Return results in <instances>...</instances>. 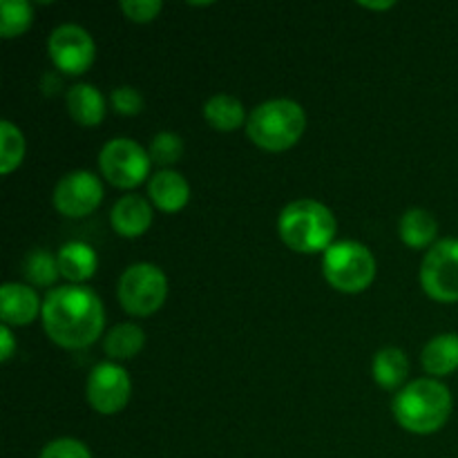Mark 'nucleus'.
Returning a JSON list of instances; mask_svg holds the SVG:
<instances>
[{"label":"nucleus","instance_id":"f257e3e1","mask_svg":"<svg viewBox=\"0 0 458 458\" xmlns=\"http://www.w3.org/2000/svg\"><path fill=\"white\" fill-rule=\"evenodd\" d=\"M40 316L49 340L63 349L89 347L101 338L106 327V311L98 295L79 284L49 291Z\"/></svg>","mask_w":458,"mask_h":458},{"label":"nucleus","instance_id":"f03ea898","mask_svg":"<svg viewBox=\"0 0 458 458\" xmlns=\"http://www.w3.org/2000/svg\"><path fill=\"white\" fill-rule=\"evenodd\" d=\"M452 401L450 389L434 378H419L403 387L392 403V411L398 425L411 434L438 432L450 420Z\"/></svg>","mask_w":458,"mask_h":458},{"label":"nucleus","instance_id":"7ed1b4c3","mask_svg":"<svg viewBox=\"0 0 458 458\" xmlns=\"http://www.w3.org/2000/svg\"><path fill=\"white\" fill-rule=\"evenodd\" d=\"M338 222L329 206L316 199H295L280 213V240L295 253H320L334 244Z\"/></svg>","mask_w":458,"mask_h":458},{"label":"nucleus","instance_id":"20e7f679","mask_svg":"<svg viewBox=\"0 0 458 458\" xmlns=\"http://www.w3.org/2000/svg\"><path fill=\"white\" fill-rule=\"evenodd\" d=\"M307 130L304 107L293 98H271L250 112L246 137L268 152H284L302 139Z\"/></svg>","mask_w":458,"mask_h":458},{"label":"nucleus","instance_id":"39448f33","mask_svg":"<svg viewBox=\"0 0 458 458\" xmlns=\"http://www.w3.org/2000/svg\"><path fill=\"white\" fill-rule=\"evenodd\" d=\"M322 273L340 293H362L376 280V258L360 242H334L322 255Z\"/></svg>","mask_w":458,"mask_h":458},{"label":"nucleus","instance_id":"423d86ee","mask_svg":"<svg viewBox=\"0 0 458 458\" xmlns=\"http://www.w3.org/2000/svg\"><path fill=\"white\" fill-rule=\"evenodd\" d=\"M116 295H119L121 309L130 316H152L164 307L168 298V277L157 264H132L121 273Z\"/></svg>","mask_w":458,"mask_h":458},{"label":"nucleus","instance_id":"0eeeda50","mask_svg":"<svg viewBox=\"0 0 458 458\" xmlns=\"http://www.w3.org/2000/svg\"><path fill=\"white\" fill-rule=\"evenodd\" d=\"M152 159L134 139H112L98 152V168L107 183L116 188H137L150 174Z\"/></svg>","mask_w":458,"mask_h":458},{"label":"nucleus","instance_id":"6e6552de","mask_svg":"<svg viewBox=\"0 0 458 458\" xmlns=\"http://www.w3.org/2000/svg\"><path fill=\"white\" fill-rule=\"evenodd\" d=\"M420 284L437 302H458V240L437 242L420 264Z\"/></svg>","mask_w":458,"mask_h":458},{"label":"nucleus","instance_id":"1a4fd4ad","mask_svg":"<svg viewBox=\"0 0 458 458\" xmlns=\"http://www.w3.org/2000/svg\"><path fill=\"white\" fill-rule=\"evenodd\" d=\"M47 52L58 72L81 76L92 67L94 56H97V45H94L88 30L65 22L49 34Z\"/></svg>","mask_w":458,"mask_h":458},{"label":"nucleus","instance_id":"9d476101","mask_svg":"<svg viewBox=\"0 0 458 458\" xmlns=\"http://www.w3.org/2000/svg\"><path fill=\"white\" fill-rule=\"evenodd\" d=\"M85 396H88L89 407L98 414H119L132 396V380L128 371L116 362H101L88 376Z\"/></svg>","mask_w":458,"mask_h":458},{"label":"nucleus","instance_id":"9b49d317","mask_svg":"<svg viewBox=\"0 0 458 458\" xmlns=\"http://www.w3.org/2000/svg\"><path fill=\"white\" fill-rule=\"evenodd\" d=\"M52 199L58 213L65 217H85L94 213L103 201V183L94 173L74 170L58 179Z\"/></svg>","mask_w":458,"mask_h":458},{"label":"nucleus","instance_id":"f8f14e48","mask_svg":"<svg viewBox=\"0 0 458 458\" xmlns=\"http://www.w3.org/2000/svg\"><path fill=\"white\" fill-rule=\"evenodd\" d=\"M43 313V302L34 286L7 282L0 289V318L7 327H27Z\"/></svg>","mask_w":458,"mask_h":458},{"label":"nucleus","instance_id":"ddd939ff","mask_svg":"<svg viewBox=\"0 0 458 458\" xmlns=\"http://www.w3.org/2000/svg\"><path fill=\"white\" fill-rule=\"evenodd\" d=\"M110 222L116 235L128 240L141 237L152 226V206L141 195H125L112 206Z\"/></svg>","mask_w":458,"mask_h":458},{"label":"nucleus","instance_id":"4468645a","mask_svg":"<svg viewBox=\"0 0 458 458\" xmlns=\"http://www.w3.org/2000/svg\"><path fill=\"white\" fill-rule=\"evenodd\" d=\"M148 195H150L152 204L164 213H179L191 199V186L182 173L164 168L150 179Z\"/></svg>","mask_w":458,"mask_h":458},{"label":"nucleus","instance_id":"2eb2a0df","mask_svg":"<svg viewBox=\"0 0 458 458\" xmlns=\"http://www.w3.org/2000/svg\"><path fill=\"white\" fill-rule=\"evenodd\" d=\"M65 101L72 119L83 128H97L106 116V97L89 83L72 85Z\"/></svg>","mask_w":458,"mask_h":458},{"label":"nucleus","instance_id":"dca6fc26","mask_svg":"<svg viewBox=\"0 0 458 458\" xmlns=\"http://www.w3.org/2000/svg\"><path fill=\"white\" fill-rule=\"evenodd\" d=\"M58 271L65 280L72 284H81V282L89 280L98 268L97 250L85 242H67L58 249Z\"/></svg>","mask_w":458,"mask_h":458},{"label":"nucleus","instance_id":"f3484780","mask_svg":"<svg viewBox=\"0 0 458 458\" xmlns=\"http://www.w3.org/2000/svg\"><path fill=\"white\" fill-rule=\"evenodd\" d=\"M204 116L210 128L219 130V132H235V130H240L249 121L242 101L231 97V94H215V97H210L204 106Z\"/></svg>","mask_w":458,"mask_h":458},{"label":"nucleus","instance_id":"a211bd4d","mask_svg":"<svg viewBox=\"0 0 458 458\" xmlns=\"http://www.w3.org/2000/svg\"><path fill=\"white\" fill-rule=\"evenodd\" d=\"M423 369L429 376H447L458 369V334H441L423 349Z\"/></svg>","mask_w":458,"mask_h":458},{"label":"nucleus","instance_id":"6ab92c4d","mask_svg":"<svg viewBox=\"0 0 458 458\" xmlns=\"http://www.w3.org/2000/svg\"><path fill=\"white\" fill-rule=\"evenodd\" d=\"M410 374V360L398 347L380 349L371 362V376L383 389H398Z\"/></svg>","mask_w":458,"mask_h":458},{"label":"nucleus","instance_id":"aec40b11","mask_svg":"<svg viewBox=\"0 0 458 458\" xmlns=\"http://www.w3.org/2000/svg\"><path fill=\"white\" fill-rule=\"evenodd\" d=\"M401 240L405 242L410 249H428L434 242L438 233V222L434 215L425 208H410L401 217Z\"/></svg>","mask_w":458,"mask_h":458},{"label":"nucleus","instance_id":"412c9836","mask_svg":"<svg viewBox=\"0 0 458 458\" xmlns=\"http://www.w3.org/2000/svg\"><path fill=\"white\" fill-rule=\"evenodd\" d=\"M143 344H146V334L134 322H121L112 327L103 340V349L112 360H130L141 352Z\"/></svg>","mask_w":458,"mask_h":458},{"label":"nucleus","instance_id":"4be33fe9","mask_svg":"<svg viewBox=\"0 0 458 458\" xmlns=\"http://www.w3.org/2000/svg\"><path fill=\"white\" fill-rule=\"evenodd\" d=\"M34 21V7L27 0H0V36L16 38L25 34Z\"/></svg>","mask_w":458,"mask_h":458},{"label":"nucleus","instance_id":"5701e85b","mask_svg":"<svg viewBox=\"0 0 458 458\" xmlns=\"http://www.w3.org/2000/svg\"><path fill=\"white\" fill-rule=\"evenodd\" d=\"M22 159H25V137L12 121H0V173H13Z\"/></svg>","mask_w":458,"mask_h":458},{"label":"nucleus","instance_id":"b1692460","mask_svg":"<svg viewBox=\"0 0 458 458\" xmlns=\"http://www.w3.org/2000/svg\"><path fill=\"white\" fill-rule=\"evenodd\" d=\"M22 271H25L27 282L31 286H52L56 282V277L61 276V271H58V259L45 249L31 250L25 258Z\"/></svg>","mask_w":458,"mask_h":458},{"label":"nucleus","instance_id":"393cba45","mask_svg":"<svg viewBox=\"0 0 458 458\" xmlns=\"http://www.w3.org/2000/svg\"><path fill=\"white\" fill-rule=\"evenodd\" d=\"M152 164L159 165H174L183 155V139L174 132H159L152 137L150 148H148Z\"/></svg>","mask_w":458,"mask_h":458},{"label":"nucleus","instance_id":"a878e982","mask_svg":"<svg viewBox=\"0 0 458 458\" xmlns=\"http://www.w3.org/2000/svg\"><path fill=\"white\" fill-rule=\"evenodd\" d=\"M110 103L121 116H137L143 110V97L132 85H119V88L112 89Z\"/></svg>","mask_w":458,"mask_h":458},{"label":"nucleus","instance_id":"bb28decb","mask_svg":"<svg viewBox=\"0 0 458 458\" xmlns=\"http://www.w3.org/2000/svg\"><path fill=\"white\" fill-rule=\"evenodd\" d=\"M38 458H92V452L76 438H56L43 447Z\"/></svg>","mask_w":458,"mask_h":458},{"label":"nucleus","instance_id":"cd10ccee","mask_svg":"<svg viewBox=\"0 0 458 458\" xmlns=\"http://www.w3.org/2000/svg\"><path fill=\"white\" fill-rule=\"evenodd\" d=\"M119 7L132 22H150L164 9V3L159 0H123Z\"/></svg>","mask_w":458,"mask_h":458},{"label":"nucleus","instance_id":"c85d7f7f","mask_svg":"<svg viewBox=\"0 0 458 458\" xmlns=\"http://www.w3.org/2000/svg\"><path fill=\"white\" fill-rule=\"evenodd\" d=\"M13 349H16V343H13V334L7 325L0 327V360L7 362L12 358Z\"/></svg>","mask_w":458,"mask_h":458},{"label":"nucleus","instance_id":"c756f323","mask_svg":"<svg viewBox=\"0 0 458 458\" xmlns=\"http://www.w3.org/2000/svg\"><path fill=\"white\" fill-rule=\"evenodd\" d=\"M396 3H360V7L374 9V12H383V9H392Z\"/></svg>","mask_w":458,"mask_h":458}]
</instances>
